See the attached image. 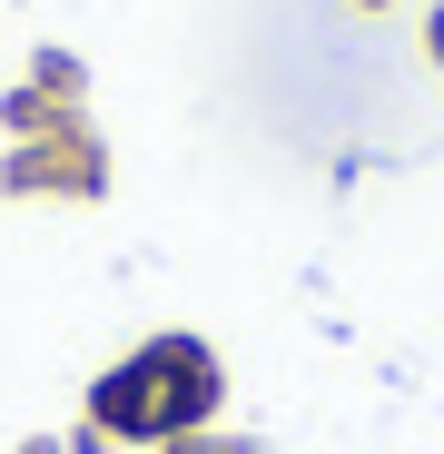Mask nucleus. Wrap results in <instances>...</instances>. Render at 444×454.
<instances>
[{"label": "nucleus", "mask_w": 444, "mask_h": 454, "mask_svg": "<svg viewBox=\"0 0 444 454\" xmlns=\"http://www.w3.org/2000/svg\"><path fill=\"white\" fill-rule=\"evenodd\" d=\"M99 425H109V434H168V356H159V346L99 386Z\"/></svg>", "instance_id": "f257e3e1"}]
</instances>
